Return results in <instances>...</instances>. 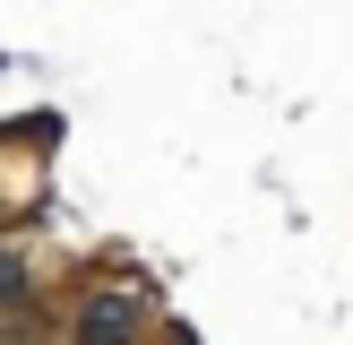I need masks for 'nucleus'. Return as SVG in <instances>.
I'll use <instances>...</instances> for the list:
<instances>
[{"mask_svg":"<svg viewBox=\"0 0 353 345\" xmlns=\"http://www.w3.org/2000/svg\"><path fill=\"white\" fill-rule=\"evenodd\" d=\"M69 345H138V293H86Z\"/></svg>","mask_w":353,"mask_h":345,"instance_id":"nucleus-1","label":"nucleus"},{"mask_svg":"<svg viewBox=\"0 0 353 345\" xmlns=\"http://www.w3.org/2000/svg\"><path fill=\"white\" fill-rule=\"evenodd\" d=\"M9 293H26V268H17V250H0V302Z\"/></svg>","mask_w":353,"mask_h":345,"instance_id":"nucleus-2","label":"nucleus"}]
</instances>
